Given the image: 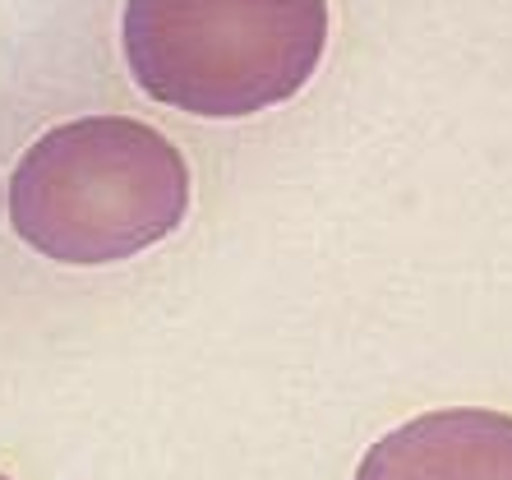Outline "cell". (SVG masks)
I'll use <instances>...</instances> for the list:
<instances>
[{"instance_id":"3","label":"cell","mask_w":512,"mask_h":480,"mask_svg":"<svg viewBox=\"0 0 512 480\" xmlns=\"http://www.w3.org/2000/svg\"><path fill=\"white\" fill-rule=\"evenodd\" d=\"M356 480H512V416L448 407L406 420L360 457Z\"/></svg>"},{"instance_id":"4","label":"cell","mask_w":512,"mask_h":480,"mask_svg":"<svg viewBox=\"0 0 512 480\" xmlns=\"http://www.w3.org/2000/svg\"><path fill=\"white\" fill-rule=\"evenodd\" d=\"M0 480H10V476H0Z\"/></svg>"},{"instance_id":"2","label":"cell","mask_w":512,"mask_h":480,"mask_svg":"<svg viewBox=\"0 0 512 480\" xmlns=\"http://www.w3.org/2000/svg\"><path fill=\"white\" fill-rule=\"evenodd\" d=\"M120 47L162 107L236 120L282 107L328 47V0H125Z\"/></svg>"},{"instance_id":"1","label":"cell","mask_w":512,"mask_h":480,"mask_svg":"<svg viewBox=\"0 0 512 480\" xmlns=\"http://www.w3.org/2000/svg\"><path fill=\"white\" fill-rule=\"evenodd\" d=\"M190 213V167L134 116L51 125L10 171V227L56 264H120L153 250Z\"/></svg>"}]
</instances>
